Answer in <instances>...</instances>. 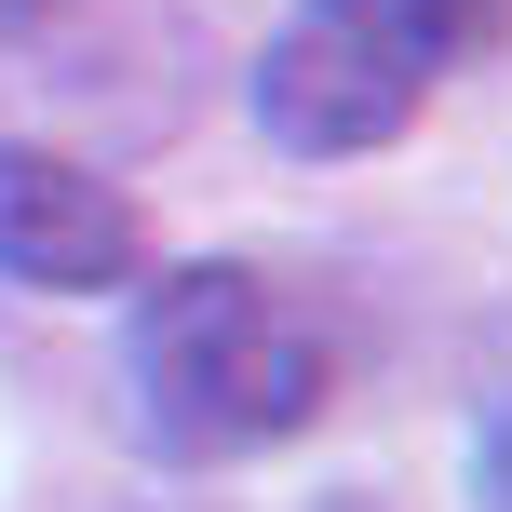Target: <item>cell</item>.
Returning <instances> with one entry per match:
<instances>
[{"label":"cell","mask_w":512,"mask_h":512,"mask_svg":"<svg viewBox=\"0 0 512 512\" xmlns=\"http://www.w3.org/2000/svg\"><path fill=\"white\" fill-rule=\"evenodd\" d=\"M135 364V418H149L162 459H256V445H297L337 391V351L270 270H162L122 324Z\"/></svg>","instance_id":"6da1fadb"},{"label":"cell","mask_w":512,"mask_h":512,"mask_svg":"<svg viewBox=\"0 0 512 512\" xmlns=\"http://www.w3.org/2000/svg\"><path fill=\"white\" fill-rule=\"evenodd\" d=\"M499 27L512 0H297L270 27V68H256V122L297 162H351L378 135H405L418 95L459 54H486Z\"/></svg>","instance_id":"7a4b0ae2"},{"label":"cell","mask_w":512,"mask_h":512,"mask_svg":"<svg viewBox=\"0 0 512 512\" xmlns=\"http://www.w3.org/2000/svg\"><path fill=\"white\" fill-rule=\"evenodd\" d=\"M0 270L54 283V297H108V283L149 270V230L108 176H81L54 149H0Z\"/></svg>","instance_id":"3957f363"},{"label":"cell","mask_w":512,"mask_h":512,"mask_svg":"<svg viewBox=\"0 0 512 512\" xmlns=\"http://www.w3.org/2000/svg\"><path fill=\"white\" fill-rule=\"evenodd\" d=\"M486 499L512 512V418H499V432H486Z\"/></svg>","instance_id":"277c9868"}]
</instances>
